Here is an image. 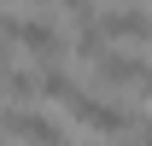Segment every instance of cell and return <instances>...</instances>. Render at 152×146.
Segmentation results:
<instances>
[{"instance_id": "6da1fadb", "label": "cell", "mask_w": 152, "mask_h": 146, "mask_svg": "<svg viewBox=\"0 0 152 146\" xmlns=\"http://www.w3.org/2000/svg\"><path fill=\"white\" fill-rule=\"evenodd\" d=\"M64 111H70L82 128H94V134H123V128L134 123L123 105H111V99H94V93H70V99H64Z\"/></svg>"}, {"instance_id": "7a4b0ae2", "label": "cell", "mask_w": 152, "mask_h": 146, "mask_svg": "<svg viewBox=\"0 0 152 146\" xmlns=\"http://www.w3.org/2000/svg\"><path fill=\"white\" fill-rule=\"evenodd\" d=\"M0 29H6V41L12 47H29V53L53 58L58 53V29L47 18H29V12H0Z\"/></svg>"}, {"instance_id": "3957f363", "label": "cell", "mask_w": 152, "mask_h": 146, "mask_svg": "<svg viewBox=\"0 0 152 146\" xmlns=\"http://www.w3.org/2000/svg\"><path fill=\"white\" fill-rule=\"evenodd\" d=\"M140 70H146V64H140L134 53H111V47H105V53L94 58V76H99V88H134V82H140Z\"/></svg>"}, {"instance_id": "277c9868", "label": "cell", "mask_w": 152, "mask_h": 146, "mask_svg": "<svg viewBox=\"0 0 152 146\" xmlns=\"http://www.w3.org/2000/svg\"><path fill=\"white\" fill-rule=\"evenodd\" d=\"M6 134L23 140V146H58V128L47 123L41 111H12V117H6Z\"/></svg>"}, {"instance_id": "5b68a950", "label": "cell", "mask_w": 152, "mask_h": 146, "mask_svg": "<svg viewBox=\"0 0 152 146\" xmlns=\"http://www.w3.org/2000/svg\"><path fill=\"white\" fill-rule=\"evenodd\" d=\"M99 29H105L111 41H140V35L152 41V23H146V12H134V6H111V12H99Z\"/></svg>"}, {"instance_id": "8992f818", "label": "cell", "mask_w": 152, "mask_h": 146, "mask_svg": "<svg viewBox=\"0 0 152 146\" xmlns=\"http://www.w3.org/2000/svg\"><path fill=\"white\" fill-rule=\"evenodd\" d=\"M0 93H6V99H35V93H41V76L18 70V64H0Z\"/></svg>"}, {"instance_id": "52a82bcc", "label": "cell", "mask_w": 152, "mask_h": 146, "mask_svg": "<svg viewBox=\"0 0 152 146\" xmlns=\"http://www.w3.org/2000/svg\"><path fill=\"white\" fill-rule=\"evenodd\" d=\"M111 47V35L99 29V18H82V29H76V58H99Z\"/></svg>"}, {"instance_id": "ba28073f", "label": "cell", "mask_w": 152, "mask_h": 146, "mask_svg": "<svg viewBox=\"0 0 152 146\" xmlns=\"http://www.w3.org/2000/svg\"><path fill=\"white\" fill-rule=\"evenodd\" d=\"M70 93H76V82L64 64H41V99H70Z\"/></svg>"}, {"instance_id": "9c48e42d", "label": "cell", "mask_w": 152, "mask_h": 146, "mask_svg": "<svg viewBox=\"0 0 152 146\" xmlns=\"http://www.w3.org/2000/svg\"><path fill=\"white\" fill-rule=\"evenodd\" d=\"M140 140H146V146H152V117H146V123H140Z\"/></svg>"}, {"instance_id": "30bf717a", "label": "cell", "mask_w": 152, "mask_h": 146, "mask_svg": "<svg viewBox=\"0 0 152 146\" xmlns=\"http://www.w3.org/2000/svg\"><path fill=\"white\" fill-rule=\"evenodd\" d=\"M0 128H6V111H0Z\"/></svg>"}, {"instance_id": "8fae6325", "label": "cell", "mask_w": 152, "mask_h": 146, "mask_svg": "<svg viewBox=\"0 0 152 146\" xmlns=\"http://www.w3.org/2000/svg\"><path fill=\"white\" fill-rule=\"evenodd\" d=\"M58 146H64V140H58Z\"/></svg>"}]
</instances>
